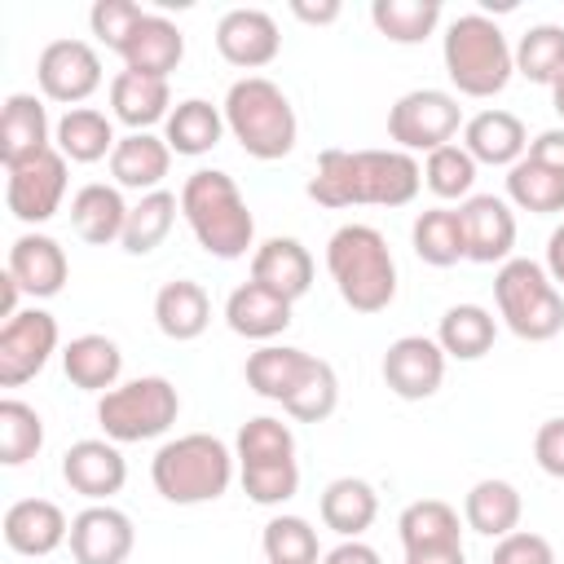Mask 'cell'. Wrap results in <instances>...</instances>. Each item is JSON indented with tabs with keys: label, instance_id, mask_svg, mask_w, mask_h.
I'll return each instance as SVG.
<instances>
[{
	"label": "cell",
	"instance_id": "obj_1",
	"mask_svg": "<svg viewBox=\"0 0 564 564\" xmlns=\"http://www.w3.org/2000/svg\"><path fill=\"white\" fill-rule=\"evenodd\" d=\"M423 185V167L405 150H322L317 172L308 181V198L317 207H405Z\"/></svg>",
	"mask_w": 564,
	"mask_h": 564
},
{
	"label": "cell",
	"instance_id": "obj_2",
	"mask_svg": "<svg viewBox=\"0 0 564 564\" xmlns=\"http://www.w3.org/2000/svg\"><path fill=\"white\" fill-rule=\"evenodd\" d=\"M181 216L194 242L216 260H242L256 247V216L229 172L198 167L181 185Z\"/></svg>",
	"mask_w": 564,
	"mask_h": 564
},
{
	"label": "cell",
	"instance_id": "obj_3",
	"mask_svg": "<svg viewBox=\"0 0 564 564\" xmlns=\"http://www.w3.org/2000/svg\"><path fill=\"white\" fill-rule=\"evenodd\" d=\"M326 269L352 313H383L397 300V260L375 225H339L326 242Z\"/></svg>",
	"mask_w": 564,
	"mask_h": 564
},
{
	"label": "cell",
	"instance_id": "obj_4",
	"mask_svg": "<svg viewBox=\"0 0 564 564\" xmlns=\"http://www.w3.org/2000/svg\"><path fill=\"white\" fill-rule=\"evenodd\" d=\"M225 128L229 137L260 163H273V159H286L295 150V137H300V123H295V106L291 97L264 79V75H242L229 84L225 93Z\"/></svg>",
	"mask_w": 564,
	"mask_h": 564
},
{
	"label": "cell",
	"instance_id": "obj_5",
	"mask_svg": "<svg viewBox=\"0 0 564 564\" xmlns=\"http://www.w3.org/2000/svg\"><path fill=\"white\" fill-rule=\"evenodd\" d=\"M150 480L176 507L216 502L234 480V454L212 432H185L159 445V454L150 458Z\"/></svg>",
	"mask_w": 564,
	"mask_h": 564
},
{
	"label": "cell",
	"instance_id": "obj_6",
	"mask_svg": "<svg viewBox=\"0 0 564 564\" xmlns=\"http://www.w3.org/2000/svg\"><path fill=\"white\" fill-rule=\"evenodd\" d=\"M445 75L463 97H498L516 75V48L507 44L502 26L485 13H463L449 22L445 44Z\"/></svg>",
	"mask_w": 564,
	"mask_h": 564
},
{
	"label": "cell",
	"instance_id": "obj_7",
	"mask_svg": "<svg viewBox=\"0 0 564 564\" xmlns=\"http://www.w3.org/2000/svg\"><path fill=\"white\" fill-rule=\"evenodd\" d=\"M494 300H498V313L516 339L546 344L564 330V295L551 282L546 264H538L529 256H511L507 264H498Z\"/></svg>",
	"mask_w": 564,
	"mask_h": 564
},
{
	"label": "cell",
	"instance_id": "obj_8",
	"mask_svg": "<svg viewBox=\"0 0 564 564\" xmlns=\"http://www.w3.org/2000/svg\"><path fill=\"white\" fill-rule=\"evenodd\" d=\"M176 414H181V392L163 375L128 379V383L101 392V401H97V423L115 445L154 441L176 423Z\"/></svg>",
	"mask_w": 564,
	"mask_h": 564
},
{
	"label": "cell",
	"instance_id": "obj_9",
	"mask_svg": "<svg viewBox=\"0 0 564 564\" xmlns=\"http://www.w3.org/2000/svg\"><path fill=\"white\" fill-rule=\"evenodd\" d=\"M458 123H463V106L445 88H414V93L397 97L388 110V137L405 154H414V150L432 154V150L449 145Z\"/></svg>",
	"mask_w": 564,
	"mask_h": 564
},
{
	"label": "cell",
	"instance_id": "obj_10",
	"mask_svg": "<svg viewBox=\"0 0 564 564\" xmlns=\"http://www.w3.org/2000/svg\"><path fill=\"white\" fill-rule=\"evenodd\" d=\"M4 203L22 225H44L62 212L66 198V154L57 145L4 167Z\"/></svg>",
	"mask_w": 564,
	"mask_h": 564
},
{
	"label": "cell",
	"instance_id": "obj_11",
	"mask_svg": "<svg viewBox=\"0 0 564 564\" xmlns=\"http://www.w3.org/2000/svg\"><path fill=\"white\" fill-rule=\"evenodd\" d=\"M57 352V317L44 308H22L0 326V388H22Z\"/></svg>",
	"mask_w": 564,
	"mask_h": 564
},
{
	"label": "cell",
	"instance_id": "obj_12",
	"mask_svg": "<svg viewBox=\"0 0 564 564\" xmlns=\"http://www.w3.org/2000/svg\"><path fill=\"white\" fill-rule=\"evenodd\" d=\"M35 79L48 101H62L75 110L101 88V57L88 40H53L35 62Z\"/></svg>",
	"mask_w": 564,
	"mask_h": 564
},
{
	"label": "cell",
	"instance_id": "obj_13",
	"mask_svg": "<svg viewBox=\"0 0 564 564\" xmlns=\"http://www.w3.org/2000/svg\"><path fill=\"white\" fill-rule=\"evenodd\" d=\"M383 383L401 401H427L445 383V352L427 335H401L383 352Z\"/></svg>",
	"mask_w": 564,
	"mask_h": 564
},
{
	"label": "cell",
	"instance_id": "obj_14",
	"mask_svg": "<svg viewBox=\"0 0 564 564\" xmlns=\"http://www.w3.org/2000/svg\"><path fill=\"white\" fill-rule=\"evenodd\" d=\"M132 520L110 507V502H93L70 520V555L75 564H123L132 555Z\"/></svg>",
	"mask_w": 564,
	"mask_h": 564
},
{
	"label": "cell",
	"instance_id": "obj_15",
	"mask_svg": "<svg viewBox=\"0 0 564 564\" xmlns=\"http://www.w3.org/2000/svg\"><path fill=\"white\" fill-rule=\"evenodd\" d=\"M463 238H467V260L476 264H507L516 247V212L498 194H471L463 207Z\"/></svg>",
	"mask_w": 564,
	"mask_h": 564
},
{
	"label": "cell",
	"instance_id": "obj_16",
	"mask_svg": "<svg viewBox=\"0 0 564 564\" xmlns=\"http://www.w3.org/2000/svg\"><path fill=\"white\" fill-rule=\"evenodd\" d=\"M282 35L264 9H229L216 22V53L238 70H260L278 57Z\"/></svg>",
	"mask_w": 564,
	"mask_h": 564
},
{
	"label": "cell",
	"instance_id": "obj_17",
	"mask_svg": "<svg viewBox=\"0 0 564 564\" xmlns=\"http://www.w3.org/2000/svg\"><path fill=\"white\" fill-rule=\"evenodd\" d=\"M62 480H66L79 498H88V502H106L110 494L123 489V480H128V463H123V454H119L115 441H97V436H88V441H75V445L62 454Z\"/></svg>",
	"mask_w": 564,
	"mask_h": 564
},
{
	"label": "cell",
	"instance_id": "obj_18",
	"mask_svg": "<svg viewBox=\"0 0 564 564\" xmlns=\"http://www.w3.org/2000/svg\"><path fill=\"white\" fill-rule=\"evenodd\" d=\"M4 273L18 282L22 295L48 300V295H57V291L66 286L70 264H66V251H62L57 238H48V234H22V238H13V247H9Z\"/></svg>",
	"mask_w": 564,
	"mask_h": 564
},
{
	"label": "cell",
	"instance_id": "obj_19",
	"mask_svg": "<svg viewBox=\"0 0 564 564\" xmlns=\"http://www.w3.org/2000/svg\"><path fill=\"white\" fill-rule=\"evenodd\" d=\"M251 282H260L264 291L282 295V300H300L313 286V256L300 238H264L251 251Z\"/></svg>",
	"mask_w": 564,
	"mask_h": 564
},
{
	"label": "cell",
	"instance_id": "obj_20",
	"mask_svg": "<svg viewBox=\"0 0 564 564\" xmlns=\"http://www.w3.org/2000/svg\"><path fill=\"white\" fill-rule=\"evenodd\" d=\"M4 542L18 555H53L62 542H70V520L48 498H22L4 511Z\"/></svg>",
	"mask_w": 564,
	"mask_h": 564
},
{
	"label": "cell",
	"instance_id": "obj_21",
	"mask_svg": "<svg viewBox=\"0 0 564 564\" xmlns=\"http://www.w3.org/2000/svg\"><path fill=\"white\" fill-rule=\"evenodd\" d=\"M463 150L489 167H516L529 154V132L511 110H480L463 123Z\"/></svg>",
	"mask_w": 564,
	"mask_h": 564
},
{
	"label": "cell",
	"instance_id": "obj_22",
	"mask_svg": "<svg viewBox=\"0 0 564 564\" xmlns=\"http://www.w3.org/2000/svg\"><path fill=\"white\" fill-rule=\"evenodd\" d=\"M119 57H123V70L167 79V75L181 66V57H185V35H181L167 18L145 13V18L137 22V31L128 35V44L119 48Z\"/></svg>",
	"mask_w": 564,
	"mask_h": 564
},
{
	"label": "cell",
	"instance_id": "obj_23",
	"mask_svg": "<svg viewBox=\"0 0 564 564\" xmlns=\"http://www.w3.org/2000/svg\"><path fill=\"white\" fill-rule=\"evenodd\" d=\"M48 110L35 93H9L4 110H0V163L13 167L40 150H48Z\"/></svg>",
	"mask_w": 564,
	"mask_h": 564
},
{
	"label": "cell",
	"instance_id": "obj_24",
	"mask_svg": "<svg viewBox=\"0 0 564 564\" xmlns=\"http://www.w3.org/2000/svg\"><path fill=\"white\" fill-rule=\"evenodd\" d=\"M167 167H172V145L154 132H128V137H119V145L110 154V176L119 189L154 194L163 185Z\"/></svg>",
	"mask_w": 564,
	"mask_h": 564
},
{
	"label": "cell",
	"instance_id": "obj_25",
	"mask_svg": "<svg viewBox=\"0 0 564 564\" xmlns=\"http://www.w3.org/2000/svg\"><path fill=\"white\" fill-rule=\"evenodd\" d=\"M128 203L119 194V185H79L75 198H70V229L93 242V247H106V242H119L123 238V225H128Z\"/></svg>",
	"mask_w": 564,
	"mask_h": 564
},
{
	"label": "cell",
	"instance_id": "obj_26",
	"mask_svg": "<svg viewBox=\"0 0 564 564\" xmlns=\"http://www.w3.org/2000/svg\"><path fill=\"white\" fill-rule=\"evenodd\" d=\"M225 322H229L234 335L264 344V339H273V335H282L291 326V300L264 291L260 282H242L225 300Z\"/></svg>",
	"mask_w": 564,
	"mask_h": 564
},
{
	"label": "cell",
	"instance_id": "obj_27",
	"mask_svg": "<svg viewBox=\"0 0 564 564\" xmlns=\"http://www.w3.org/2000/svg\"><path fill=\"white\" fill-rule=\"evenodd\" d=\"M172 106V88L167 79H154V75H137V70H119L110 79V110L119 123H128L132 132H150L159 119L167 123V110Z\"/></svg>",
	"mask_w": 564,
	"mask_h": 564
},
{
	"label": "cell",
	"instance_id": "obj_28",
	"mask_svg": "<svg viewBox=\"0 0 564 564\" xmlns=\"http://www.w3.org/2000/svg\"><path fill=\"white\" fill-rule=\"evenodd\" d=\"M207 322H212V300H207V291L198 282L176 278V282L159 286V295H154V326L167 339L189 344V339H198L207 330Z\"/></svg>",
	"mask_w": 564,
	"mask_h": 564
},
{
	"label": "cell",
	"instance_id": "obj_29",
	"mask_svg": "<svg viewBox=\"0 0 564 564\" xmlns=\"http://www.w3.org/2000/svg\"><path fill=\"white\" fill-rule=\"evenodd\" d=\"M317 511H322V524H326L330 533H339V538H361V533L375 524V516H379V494H375V485L361 480V476H339V480H330V485L322 489Z\"/></svg>",
	"mask_w": 564,
	"mask_h": 564
},
{
	"label": "cell",
	"instance_id": "obj_30",
	"mask_svg": "<svg viewBox=\"0 0 564 564\" xmlns=\"http://www.w3.org/2000/svg\"><path fill=\"white\" fill-rule=\"evenodd\" d=\"M62 370L84 392H110V388H119L123 352L110 335H75L62 348Z\"/></svg>",
	"mask_w": 564,
	"mask_h": 564
},
{
	"label": "cell",
	"instance_id": "obj_31",
	"mask_svg": "<svg viewBox=\"0 0 564 564\" xmlns=\"http://www.w3.org/2000/svg\"><path fill=\"white\" fill-rule=\"evenodd\" d=\"M225 132H229L225 128V110H216L203 97L176 101L172 115H167V123H163V141L172 145V154H185V159H198V154L216 150Z\"/></svg>",
	"mask_w": 564,
	"mask_h": 564
},
{
	"label": "cell",
	"instance_id": "obj_32",
	"mask_svg": "<svg viewBox=\"0 0 564 564\" xmlns=\"http://www.w3.org/2000/svg\"><path fill=\"white\" fill-rule=\"evenodd\" d=\"M520 511H524L520 489L511 480H494V476L489 480H476L467 489V498H463V520L480 538H507V533H516Z\"/></svg>",
	"mask_w": 564,
	"mask_h": 564
},
{
	"label": "cell",
	"instance_id": "obj_33",
	"mask_svg": "<svg viewBox=\"0 0 564 564\" xmlns=\"http://www.w3.org/2000/svg\"><path fill=\"white\" fill-rule=\"evenodd\" d=\"M53 145L66 154V163H97V159L115 154L119 137H115V128H110V119L101 110L75 106L53 123Z\"/></svg>",
	"mask_w": 564,
	"mask_h": 564
},
{
	"label": "cell",
	"instance_id": "obj_34",
	"mask_svg": "<svg viewBox=\"0 0 564 564\" xmlns=\"http://www.w3.org/2000/svg\"><path fill=\"white\" fill-rule=\"evenodd\" d=\"M410 242H414V256L432 269H449L458 260H467V238H463V216L454 207H427L414 216V229H410Z\"/></svg>",
	"mask_w": 564,
	"mask_h": 564
},
{
	"label": "cell",
	"instance_id": "obj_35",
	"mask_svg": "<svg viewBox=\"0 0 564 564\" xmlns=\"http://www.w3.org/2000/svg\"><path fill=\"white\" fill-rule=\"evenodd\" d=\"M494 335H498V322L480 304H454L436 326V344L454 361H480L494 348Z\"/></svg>",
	"mask_w": 564,
	"mask_h": 564
},
{
	"label": "cell",
	"instance_id": "obj_36",
	"mask_svg": "<svg viewBox=\"0 0 564 564\" xmlns=\"http://www.w3.org/2000/svg\"><path fill=\"white\" fill-rule=\"evenodd\" d=\"M397 533L405 551H427V546H463V524L458 511L441 498H419L397 516Z\"/></svg>",
	"mask_w": 564,
	"mask_h": 564
},
{
	"label": "cell",
	"instance_id": "obj_37",
	"mask_svg": "<svg viewBox=\"0 0 564 564\" xmlns=\"http://www.w3.org/2000/svg\"><path fill=\"white\" fill-rule=\"evenodd\" d=\"M335 405H339V379H335V366L308 352L304 370L295 375L291 392L282 397V410H286L291 419H300V423H322V419L335 414Z\"/></svg>",
	"mask_w": 564,
	"mask_h": 564
},
{
	"label": "cell",
	"instance_id": "obj_38",
	"mask_svg": "<svg viewBox=\"0 0 564 564\" xmlns=\"http://www.w3.org/2000/svg\"><path fill=\"white\" fill-rule=\"evenodd\" d=\"M176 212H181V198L172 189H154V194H141L128 212V225H123V251L128 256H150L176 225Z\"/></svg>",
	"mask_w": 564,
	"mask_h": 564
},
{
	"label": "cell",
	"instance_id": "obj_39",
	"mask_svg": "<svg viewBox=\"0 0 564 564\" xmlns=\"http://www.w3.org/2000/svg\"><path fill=\"white\" fill-rule=\"evenodd\" d=\"M304 361H308L304 348H291V344H264V348H256V352L247 357L242 375H247V388H251L256 397L282 405V397L291 392V383H295V375L304 370Z\"/></svg>",
	"mask_w": 564,
	"mask_h": 564
},
{
	"label": "cell",
	"instance_id": "obj_40",
	"mask_svg": "<svg viewBox=\"0 0 564 564\" xmlns=\"http://www.w3.org/2000/svg\"><path fill=\"white\" fill-rule=\"evenodd\" d=\"M370 22L392 44H423L441 22V4L436 0H375Z\"/></svg>",
	"mask_w": 564,
	"mask_h": 564
},
{
	"label": "cell",
	"instance_id": "obj_41",
	"mask_svg": "<svg viewBox=\"0 0 564 564\" xmlns=\"http://www.w3.org/2000/svg\"><path fill=\"white\" fill-rule=\"evenodd\" d=\"M507 198L533 216L564 212V176L533 163V159H520L516 167H507Z\"/></svg>",
	"mask_w": 564,
	"mask_h": 564
},
{
	"label": "cell",
	"instance_id": "obj_42",
	"mask_svg": "<svg viewBox=\"0 0 564 564\" xmlns=\"http://www.w3.org/2000/svg\"><path fill=\"white\" fill-rule=\"evenodd\" d=\"M516 75L551 88L564 75V26H555V22L529 26L516 44Z\"/></svg>",
	"mask_w": 564,
	"mask_h": 564
},
{
	"label": "cell",
	"instance_id": "obj_43",
	"mask_svg": "<svg viewBox=\"0 0 564 564\" xmlns=\"http://www.w3.org/2000/svg\"><path fill=\"white\" fill-rule=\"evenodd\" d=\"M40 445H44V419L35 414V405L4 397L0 401V463L22 467L40 454Z\"/></svg>",
	"mask_w": 564,
	"mask_h": 564
},
{
	"label": "cell",
	"instance_id": "obj_44",
	"mask_svg": "<svg viewBox=\"0 0 564 564\" xmlns=\"http://www.w3.org/2000/svg\"><path fill=\"white\" fill-rule=\"evenodd\" d=\"M264 560L269 564H322V546H317V529L304 516H273L264 524Z\"/></svg>",
	"mask_w": 564,
	"mask_h": 564
},
{
	"label": "cell",
	"instance_id": "obj_45",
	"mask_svg": "<svg viewBox=\"0 0 564 564\" xmlns=\"http://www.w3.org/2000/svg\"><path fill=\"white\" fill-rule=\"evenodd\" d=\"M295 458V432L273 419V414H256L238 427V467L251 463H291Z\"/></svg>",
	"mask_w": 564,
	"mask_h": 564
},
{
	"label": "cell",
	"instance_id": "obj_46",
	"mask_svg": "<svg viewBox=\"0 0 564 564\" xmlns=\"http://www.w3.org/2000/svg\"><path fill=\"white\" fill-rule=\"evenodd\" d=\"M476 159L463 150V145H441V150H432L427 154V163H423V185L436 194V198H471V185H476Z\"/></svg>",
	"mask_w": 564,
	"mask_h": 564
},
{
	"label": "cell",
	"instance_id": "obj_47",
	"mask_svg": "<svg viewBox=\"0 0 564 564\" xmlns=\"http://www.w3.org/2000/svg\"><path fill=\"white\" fill-rule=\"evenodd\" d=\"M238 476H242L247 498L260 507H278L286 498H295V489H300V463L295 458L291 463H251V467H238Z\"/></svg>",
	"mask_w": 564,
	"mask_h": 564
},
{
	"label": "cell",
	"instance_id": "obj_48",
	"mask_svg": "<svg viewBox=\"0 0 564 564\" xmlns=\"http://www.w3.org/2000/svg\"><path fill=\"white\" fill-rule=\"evenodd\" d=\"M141 18H145V9L132 4V0H97V4L88 9V26H93V35H97L106 48H115V53L128 44V35L137 31Z\"/></svg>",
	"mask_w": 564,
	"mask_h": 564
},
{
	"label": "cell",
	"instance_id": "obj_49",
	"mask_svg": "<svg viewBox=\"0 0 564 564\" xmlns=\"http://www.w3.org/2000/svg\"><path fill=\"white\" fill-rule=\"evenodd\" d=\"M489 564H555V551L542 533H529V529H516L507 538H498Z\"/></svg>",
	"mask_w": 564,
	"mask_h": 564
},
{
	"label": "cell",
	"instance_id": "obj_50",
	"mask_svg": "<svg viewBox=\"0 0 564 564\" xmlns=\"http://www.w3.org/2000/svg\"><path fill=\"white\" fill-rule=\"evenodd\" d=\"M533 458L546 476L564 480V419H546L533 436Z\"/></svg>",
	"mask_w": 564,
	"mask_h": 564
},
{
	"label": "cell",
	"instance_id": "obj_51",
	"mask_svg": "<svg viewBox=\"0 0 564 564\" xmlns=\"http://www.w3.org/2000/svg\"><path fill=\"white\" fill-rule=\"evenodd\" d=\"M524 159H533V163H542V167H551V172L564 176V128L538 132V137L529 141V154H524Z\"/></svg>",
	"mask_w": 564,
	"mask_h": 564
},
{
	"label": "cell",
	"instance_id": "obj_52",
	"mask_svg": "<svg viewBox=\"0 0 564 564\" xmlns=\"http://www.w3.org/2000/svg\"><path fill=\"white\" fill-rule=\"evenodd\" d=\"M322 564H383V560H379V551L366 546L361 538H344L335 551L322 555Z\"/></svg>",
	"mask_w": 564,
	"mask_h": 564
},
{
	"label": "cell",
	"instance_id": "obj_53",
	"mask_svg": "<svg viewBox=\"0 0 564 564\" xmlns=\"http://www.w3.org/2000/svg\"><path fill=\"white\" fill-rule=\"evenodd\" d=\"M291 13H295L300 22L326 26V22H335V18H339V0H322V4H304V0H295V4H291Z\"/></svg>",
	"mask_w": 564,
	"mask_h": 564
},
{
	"label": "cell",
	"instance_id": "obj_54",
	"mask_svg": "<svg viewBox=\"0 0 564 564\" xmlns=\"http://www.w3.org/2000/svg\"><path fill=\"white\" fill-rule=\"evenodd\" d=\"M405 564H467L463 546H427V551H405Z\"/></svg>",
	"mask_w": 564,
	"mask_h": 564
},
{
	"label": "cell",
	"instance_id": "obj_55",
	"mask_svg": "<svg viewBox=\"0 0 564 564\" xmlns=\"http://www.w3.org/2000/svg\"><path fill=\"white\" fill-rule=\"evenodd\" d=\"M546 273L555 286H564V225H555L546 238Z\"/></svg>",
	"mask_w": 564,
	"mask_h": 564
},
{
	"label": "cell",
	"instance_id": "obj_56",
	"mask_svg": "<svg viewBox=\"0 0 564 564\" xmlns=\"http://www.w3.org/2000/svg\"><path fill=\"white\" fill-rule=\"evenodd\" d=\"M18 295H22V291H18V282L4 273V278H0V313H4V322L22 313V308H18Z\"/></svg>",
	"mask_w": 564,
	"mask_h": 564
},
{
	"label": "cell",
	"instance_id": "obj_57",
	"mask_svg": "<svg viewBox=\"0 0 564 564\" xmlns=\"http://www.w3.org/2000/svg\"><path fill=\"white\" fill-rule=\"evenodd\" d=\"M551 106H555V115L564 119V75H560V79L551 84Z\"/></svg>",
	"mask_w": 564,
	"mask_h": 564
}]
</instances>
